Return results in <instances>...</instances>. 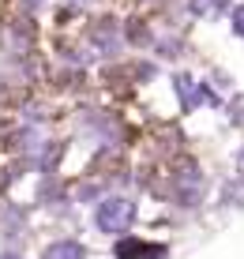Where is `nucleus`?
Wrapping results in <instances>:
<instances>
[{
    "label": "nucleus",
    "instance_id": "nucleus-4",
    "mask_svg": "<svg viewBox=\"0 0 244 259\" xmlns=\"http://www.w3.org/2000/svg\"><path fill=\"white\" fill-rule=\"evenodd\" d=\"M233 30L244 38V8H237V12H233Z\"/></svg>",
    "mask_w": 244,
    "mask_h": 259
},
{
    "label": "nucleus",
    "instance_id": "nucleus-2",
    "mask_svg": "<svg viewBox=\"0 0 244 259\" xmlns=\"http://www.w3.org/2000/svg\"><path fill=\"white\" fill-rule=\"evenodd\" d=\"M225 8H229V0H188V12L199 19H218Z\"/></svg>",
    "mask_w": 244,
    "mask_h": 259
},
{
    "label": "nucleus",
    "instance_id": "nucleus-3",
    "mask_svg": "<svg viewBox=\"0 0 244 259\" xmlns=\"http://www.w3.org/2000/svg\"><path fill=\"white\" fill-rule=\"evenodd\" d=\"M42 259H83V248L75 240H60V244H49Z\"/></svg>",
    "mask_w": 244,
    "mask_h": 259
},
{
    "label": "nucleus",
    "instance_id": "nucleus-1",
    "mask_svg": "<svg viewBox=\"0 0 244 259\" xmlns=\"http://www.w3.org/2000/svg\"><path fill=\"white\" fill-rule=\"evenodd\" d=\"M132 218H135V207L128 199H120V195L98 203V210H94V222H98L102 233H124V229L132 226Z\"/></svg>",
    "mask_w": 244,
    "mask_h": 259
},
{
    "label": "nucleus",
    "instance_id": "nucleus-5",
    "mask_svg": "<svg viewBox=\"0 0 244 259\" xmlns=\"http://www.w3.org/2000/svg\"><path fill=\"white\" fill-rule=\"evenodd\" d=\"M0 259H19V255H0Z\"/></svg>",
    "mask_w": 244,
    "mask_h": 259
}]
</instances>
